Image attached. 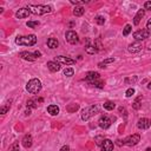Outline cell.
<instances>
[{"label":"cell","mask_w":151,"mask_h":151,"mask_svg":"<svg viewBox=\"0 0 151 151\" xmlns=\"http://www.w3.org/2000/svg\"><path fill=\"white\" fill-rule=\"evenodd\" d=\"M90 85H92L94 87H99V89H103V87H104V82H102V80H94V82L90 83Z\"/></svg>","instance_id":"25"},{"label":"cell","mask_w":151,"mask_h":151,"mask_svg":"<svg viewBox=\"0 0 151 151\" xmlns=\"http://www.w3.org/2000/svg\"><path fill=\"white\" fill-rule=\"evenodd\" d=\"M115 107H116V104H115L113 102L107 100V102H105V103H104V109H105V110H107V111L113 110Z\"/></svg>","instance_id":"23"},{"label":"cell","mask_w":151,"mask_h":151,"mask_svg":"<svg viewBox=\"0 0 151 151\" xmlns=\"http://www.w3.org/2000/svg\"><path fill=\"white\" fill-rule=\"evenodd\" d=\"M113 61H115V58H107V59H105L104 61L99 63L98 66H99L100 69H104V67H106L107 64H111V63H113Z\"/></svg>","instance_id":"22"},{"label":"cell","mask_w":151,"mask_h":151,"mask_svg":"<svg viewBox=\"0 0 151 151\" xmlns=\"http://www.w3.org/2000/svg\"><path fill=\"white\" fill-rule=\"evenodd\" d=\"M84 7L83 6H77L76 9L73 10V14L76 15V17H80V15H83L84 14Z\"/></svg>","instance_id":"21"},{"label":"cell","mask_w":151,"mask_h":151,"mask_svg":"<svg viewBox=\"0 0 151 151\" xmlns=\"http://www.w3.org/2000/svg\"><path fill=\"white\" fill-rule=\"evenodd\" d=\"M151 126V121L149 118H140L137 123V128L140 130H146Z\"/></svg>","instance_id":"11"},{"label":"cell","mask_w":151,"mask_h":151,"mask_svg":"<svg viewBox=\"0 0 151 151\" xmlns=\"http://www.w3.org/2000/svg\"><path fill=\"white\" fill-rule=\"evenodd\" d=\"M78 105L77 104H73V107H67V110L70 111V112H73V111H76V110H78Z\"/></svg>","instance_id":"38"},{"label":"cell","mask_w":151,"mask_h":151,"mask_svg":"<svg viewBox=\"0 0 151 151\" xmlns=\"http://www.w3.org/2000/svg\"><path fill=\"white\" fill-rule=\"evenodd\" d=\"M142 49H143V45L140 43H138V42L130 44L129 47H128V50H129L130 53H138V52L142 51Z\"/></svg>","instance_id":"12"},{"label":"cell","mask_w":151,"mask_h":151,"mask_svg":"<svg viewBox=\"0 0 151 151\" xmlns=\"http://www.w3.org/2000/svg\"><path fill=\"white\" fill-rule=\"evenodd\" d=\"M30 14H31L30 10L27 9V7H24V9H20L17 13H15V17H17L18 19H25V18L28 17Z\"/></svg>","instance_id":"13"},{"label":"cell","mask_w":151,"mask_h":151,"mask_svg":"<svg viewBox=\"0 0 151 151\" xmlns=\"http://www.w3.org/2000/svg\"><path fill=\"white\" fill-rule=\"evenodd\" d=\"M139 99H140V97L136 100V102H135L133 103V104H132V107L135 109V110H138V109H140V104H139Z\"/></svg>","instance_id":"34"},{"label":"cell","mask_w":151,"mask_h":151,"mask_svg":"<svg viewBox=\"0 0 151 151\" xmlns=\"http://www.w3.org/2000/svg\"><path fill=\"white\" fill-rule=\"evenodd\" d=\"M111 123H112V121L109 118V116H106V115H103L100 118H99V122H98V124H99V126L102 129H107V128H110L111 126Z\"/></svg>","instance_id":"7"},{"label":"cell","mask_w":151,"mask_h":151,"mask_svg":"<svg viewBox=\"0 0 151 151\" xmlns=\"http://www.w3.org/2000/svg\"><path fill=\"white\" fill-rule=\"evenodd\" d=\"M15 44L22 45V46H33V45L37 44V37L34 34L17 37V39H15Z\"/></svg>","instance_id":"2"},{"label":"cell","mask_w":151,"mask_h":151,"mask_svg":"<svg viewBox=\"0 0 151 151\" xmlns=\"http://www.w3.org/2000/svg\"><path fill=\"white\" fill-rule=\"evenodd\" d=\"M58 45H59L58 40H57V39H54V38H50L49 40H47V46H49L50 49H52V50L57 49Z\"/></svg>","instance_id":"20"},{"label":"cell","mask_w":151,"mask_h":151,"mask_svg":"<svg viewBox=\"0 0 151 151\" xmlns=\"http://www.w3.org/2000/svg\"><path fill=\"white\" fill-rule=\"evenodd\" d=\"M54 61L59 63V64H64V65H73L76 63L73 59H71L69 57H64V55H58V57H55Z\"/></svg>","instance_id":"9"},{"label":"cell","mask_w":151,"mask_h":151,"mask_svg":"<svg viewBox=\"0 0 151 151\" xmlns=\"http://www.w3.org/2000/svg\"><path fill=\"white\" fill-rule=\"evenodd\" d=\"M13 151H19V150H17V149H15V150H13Z\"/></svg>","instance_id":"43"},{"label":"cell","mask_w":151,"mask_h":151,"mask_svg":"<svg viewBox=\"0 0 151 151\" xmlns=\"http://www.w3.org/2000/svg\"><path fill=\"white\" fill-rule=\"evenodd\" d=\"M10 106H11V104H7V105H5V106H3L1 107V110H0V112H1V115H5L7 111L10 110Z\"/></svg>","instance_id":"32"},{"label":"cell","mask_w":151,"mask_h":151,"mask_svg":"<svg viewBox=\"0 0 151 151\" xmlns=\"http://www.w3.org/2000/svg\"><path fill=\"white\" fill-rule=\"evenodd\" d=\"M27 106H32V107H37L38 106V100H33V99H30L27 102Z\"/></svg>","instance_id":"31"},{"label":"cell","mask_w":151,"mask_h":151,"mask_svg":"<svg viewBox=\"0 0 151 151\" xmlns=\"http://www.w3.org/2000/svg\"><path fill=\"white\" fill-rule=\"evenodd\" d=\"M73 75H75L73 69H71V67H66V69L64 70V76H66V77H72Z\"/></svg>","instance_id":"26"},{"label":"cell","mask_w":151,"mask_h":151,"mask_svg":"<svg viewBox=\"0 0 151 151\" xmlns=\"http://www.w3.org/2000/svg\"><path fill=\"white\" fill-rule=\"evenodd\" d=\"M148 89H149V90H151V82L148 84Z\"/></svg>","instance_id":"42"},{"label":"cell","mask_w":151,"mask_h":151,"mask_svg":"<svg viewBox=\"0 0 151 151\" xmlns=\"http://www.w3.org/2000/svg\"><path fill=\"white\" fill-rule=\"evenodd\" d=\"M47 112L51 116H57L59 113V106L58 105H49L47 106Z\"/></svg>","instance_id":"19"},{"label":"cell","mask_w":151,"mask_h":151,"mask_svg":"<svg viewBox=\"0 0 151 151\" xmlns=\"http://www.w3.org/2000/svg\"><path fill=\"white\" fill-rule=\"evenodd\" d=\"M27 9L30 10L31 13L42 15L45 13H50L52 11V7L50 5H28Z\"/></svg>","instance_id":"1"},{"label":"cell","mask_w":151,"mask_h":151,"mask_svg":"<svg viewBox=\"0 0 151 151\" xmlns=\"http://www.w3.org/2000/svg\"><path fill=\"white\" fill-rule=\"evenodd\" d=\"M60 151H70V148H69V145H64L61 149H60Z\"/></svg>","instance_id":"40"},{"label":"cell","mask_w":151,"mask_h":151,"mask_svg":"<svg viewBox=\"0 0 151 151\" xmlns=\"http://www.w3.org/2000/svg\"><path fill=\"white\" fill-rule=\"evenodd\" d=\"M150 37V31L149 30H139L137 32L133 33V38L136 39V40H144V39L149 38Z\"/></svg>","instance_id":"6"},{"label":"cell","mask_w":151,"mask_h":151,"mask_svg":"<svg viewBox=\"0 0 151 151\" xmlns=\"http://www.w3.org/2000/svg\"><path fill=\"white\" fill-rule=\"evenodd\" d=\"M96 22L98 24V25H104V22H105V18L103 17V15H97L96 18Z\"/></svg>","instance_id":"27"},{"label":"cell","mask_w":151,"mask_h":151,"mask_svg":"<svg viewBox=\"0 0 151 151\" xmlns=\"http://www.w3.org/2000/svg\"><path fill=\"white\" fill-rule=\"evenodd\" d=\"M19 57L21 59H25V60H28V61H34L37 58H39L38 55L34 53H31V52H26V51H24V52H20L19 53Z\"/></svg>","instance_id":"10"},{"label":"cell","mask_w":151,"mask_h":151,"mask_svg":"<svg viewBox=\"0 0 151 151\" xmlns=\"http://www.w3.org/2000/svg\"><path fill=\"white\" fill-rule=\"evenodd\" d=\"M135 82H137V77L135 76L132 78H126L125 79V84H129V83H135Z\"/></svg>","instance_id":"33"},{"label":"cell","mask_w":151,"mask_h":151,"mask_svg":"<svg viewBox=\"0 0 151 151\" xmlns=\"http://www.w3.org/2000/svg\"><path fill=\"white\" fill-rule=\"evenodd\" d=\"M133 94H135V89H132V87H130V89H128V90H126V92H125V96L128 97V98L132 97Z\"/></svg>","instance_id":"30"},{"label":"cell","mask_w":151,"mask_h":151,"mask_svg":"<svg viewBox=\"0 0 151 151\" xmlns=\"http://www.w3.org/2000/svg\"><path fill=\"white\" fill-rule=\"evenodd\" d=\"M65 38H66V40L70 43V44H77L79 42V38H78V34L75 32V31H67L66 34H65Z\"/></svg>","instance_id":"8"},{"label":"cell","mask_w":151,"mask_h":151,"mask_svg":"<svg viewBox=\"0 0 151 151\" xmlns=\"http://www.w3.org/2000/svg\"><path fill=\"white\" fill-rule=\"evenodd\" d=\"M32 142H33V140H32V137H31V135H26V136L22 138L21 144H22V146H24V148L28 149V148L32 146Z\"/></svg>","instance_id":"15"},{"label":"cell","mask_w":151,"mask_h":151,"mask_svg":"<svg viewBox=\"0 0 151 151\" xmlns=\"http://www.w3.org/2000/svg\"><path fill=\"white\" fill-rule=\"evenodd\" d=\"M99 73L98 72H94V71H92V72H89L86 75V77H85V79L87 82H90V83H92V82H94V80H98L99 79Z\"/></svg>","instance_id":"16"},{"label":"cell","mask_w":151,"mask_h":151,"mask_svg":"<svg viewBox=\"0 0 151 151\" xmlns=\"http://www.w3.org/2000/svg\"><path fill=\"white\" fill-rule=\"evenodd\" d=\"M131 25H125V27H124V30H123V36H129L130 34V32H131Z\"/></svg>","instance_id":"28"},{"label":"cell","mask_w":151,"mask_h":151,"mask_svg":"<svg viewBox=\"0 0 151 151\" xmlns=\"http://www.w3.org/2000/svg\"><path fill=\"white\" fill-rule=\"evenodd\" d=\"M97 113H99V107L97 105H92L89 106L83 110V113H82V119L83 121H89V119L93 116H96Z\"/></svg>","instance_id":"4"},{"label":"cell","mask_w":151,"mask_h":151,"mask_svg":"<svg viewBox=\"0 0 151 151\" xmlns=\"http://www.w3.org/2000/svg\"><path fill=\"white\" fill-rule=\"evenodd\" d=\"M148 151H151V149H148Z\"/></svg>","instance_id":"44"},{"label":"cell","mask_w":151,"mask_h":151,"mask_svg":"<svg viewBox=\"0 0 151 151\" xmlns=\"http://www.w3.org/2000/svg\"><path fill=\"white\" fill-rule=\"evenodd\" d=\"M102 146H103V151H112L113 150V143L110 139H104Z\"/></svg>","instance_id":"17"},{"label":"cell","mask_w":151,"mask_h":151,"mask_svg":"<svg viewBox=\"0 0 151 151\" xmlns=\"http://www.w3.org/2000/svg\"><path fill=\"white\" fill-rule=\"evenodd\" d=\"M144 9L151 11V1H146V3L144 4Z\"/></svg>","instance_id":"37"},{"label":"cell","mask_w":151,"mask_h":151,"mask_svg":"<svg viewBox=\"0 0 151 151\" xmlns=\"http://www.w3.org/2000/svg\"><path fill=\"white\" fill-rule=\"evenodd\" d=\"M93 46L97 49V51H99V50H102V49H103V46H102V44H100V42H99V40H96V42H94V45H93Z\"/></svg>","instance_id":"36"},{"label":"cell","mask_w":151,"mask_h":151,"mask_svg":"<svg viewBox=\"0 0 151 151\" xmlns=\"http://www.w3.org/2000/svg\"><path fill=\"white\" fill-rule=\"evenodd\" d=\"M139 142H140V136H139V135H131V136L126 137L123 140V144L128 145V146H135V145H137Z\"/></svg>","instance_id":"5"},{"label":"cell","mask_w":151,"mask_h":151,"mask_svg":"<svg viewBox=\"0 0 151 151\" xmlns=\"http://www.w3.org/2000/svg\"><path fill=\"white\" fill-rule=\"evenodd\" d=\"M144 14H145V10H139L137 12V14L135 15V18H133V24H135V25H138V24L140 22V20H142V18L144 17Z\"/></svg>","instance_id":"18"},{"label":"cell","mask_w":151,"mask_h":151,"mask_svg":"<svg viewBox=\"0 0 151 151\" xmlns=\"http://www.w3.org/2000/svg\"><path fill=\"white\" fill-rule=\"evenodd\" d=\"M39 21H27V24L26 25L28 26V27H31V28H36V27H38L39 26Z\"/></svg>","instance_id":"29"},{"label":"cell","mask_w":151,"mask_h":151,"mask_svg":"<svg viewBox=\"0 0 151 151\" xmlns=\"http://www.w3.org/2000/svg\"><path fill=\"white\" fill-rule=\"evenodd\" d=\"M25 113H26V116H28V115H30V113H31V110H30V109H28V110H27V111H26V112H25Z\"/></svg>","instance_id":"41"},{"label":"cell","mask_w":151,"mask_h":151,"mask_svg":"<svg viewBox=\"0 0 151 151\" xmlns=\"http://www.w3.org/2000/svg\"><path fill=\"white\" fill-rule=\"evenodd\" d=\"M103 142H104V137H102V136H97V137H96V143H97V145H102Z\"/></svg>","instance_id":"35"},{"label":"cell","mask_w":151,"mask_h":151,"mask_svg":"<svg viewBox=\"0 0 151 151\" xmlns=\"http://www.w3.org/2000/svg\"><path fill=\"white\" fill-rule=\"evenodd\" d=\"M146 30L151 31V19H149L148 22H146Z\"/></svg>","instance_id":"39"},{"label":"cell","mask_w":151,"mask_h":151,"mask_svg":"<svg viewBox=\"0 0 151 151\" xmlns=\"http://www.w3.org/2000/svg\"><path fill=\"white\" fill-rule=\"evenodd\" d=\"M85 51H86V53H89V54H94L97 52V49L94 46H92V45H87L85 47Z\"/></svg>","instance_id":"24"},{"label":"cell","mask_w":151,"mask_h":151,"mask_svg":"<svg viewBox=\"0 0 151 151\" xmlns=\"http://www.w3.org/2000/svg\"><path fill=\"white\" fill-rule=\"evenodd\" d=\"M26 90H27V92L32 93V94L39 93L40 90H42V82L39 80V79H37V78L31 79V80L26 84Z\"/></svg>","instance_id":"3"},{"label":"cell","mask_w":151,"mask_h":151,"mask_svg":"<svg viewBox=\"0 0 151 151\" xmlns=\"http://www.w3.org/2000/svg\"><path fill=\"white\" fill-rule=\"evenodd\" d=\"M47 69H49L51 72H58V71L61 69V66L57 61H49L47 63Z\"/></svg>","instance_id":"14"}]
</instances>
